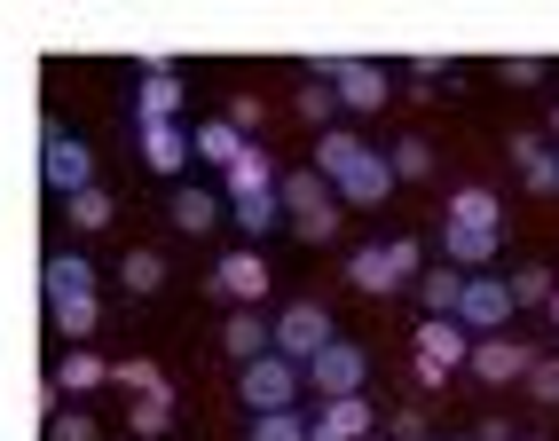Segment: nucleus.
Wrapping results in <instances>:
<instances>
[{
	"mask_svg": "<svg viewBox=\"0 0 559 441\" xmlns=\"http://www.w3.org/2000/svg\"><path fill=\"white\" fill-rule=\"evenodd\" d=\"M276 198H284V221H292L308 245H331V237H340V190H331L316 166L276 174Z\"/></svg>",
	"mask_w": 559,
	"mask_h": 441,
	"instance_id": "1",
	"label": "nucleus"
},
{
	"mask_svg": "<svg viewBox=\"0 0 559 441\" xmlns=\"http://www.w3.org/2000/svg\"><path fill=\"white\" fill-rule=\"evenodd\" d=\"M418 269H426V252L409 245V237H386V245L347 252V284H355V291H370V300H386V291L418 284Z\"/></svg>",
	"mask_w": 559,
	"mask_h": 441,
	"instance_id": "2",
	"label": "nucleus"
},
{
	"mask_svg": "<svg viewBox=\"0 0 559 441\" xmlns=\"http://www.w3.org/2000/svg\"><path fill=\"white\" fill-rule=\"evenodd\" d=\"M316 80L340 95V110H386L394 103L386 63H362V56H316Z\"/></svg>",
	"mask_w": 559,
	"mask_h": 441,
	"instance_id": "3",
	"label": "nucleus"
},
{
	"mask_svg": "<svg viewBox=\"0 0 559 441\" xmlns=\"http://www.w3.org/2000/svg\"><path fill=\"white\" fill-rule=\"evenodd\" d=\"M300 386H308V371H300V362H284V355H260V362H245V371H237V394H245L252 418L300 410Z\"/></svg>",
	"mask_w": 559,
	"mask_h": 441,
	"instance_id": "4",
	"label": "nucleus"
},
{
	"mask_svg": "<svg viewBox=\"0 0 559 441\" xmlns=\"http://www.w3.org/2000/svg\"><path fill=\"white\" fill-rule=\"evenodd\" d=\"M465 362H473V331H465L457 315H426V323H418V379H426V386H450Z\"/></svg>",
	"mask_w": 559,
	"mask_h": 441,
	"instance_id": "5",
	"label": "nucleus"
},
{
	"mask_svg": "<svg viewBox=\"0 0 559 441\" xmlns=\"http://www.w3.org/2000/svg\"><path fill=\"white\" fill-rule=\"evenodd\" d=\"M40 181H48V190H56V198L71 205L80 190H95V151H87L80 134L48 127V134H40Z\"/></svg>",
	"mask_w": 559,
	"mask_h": 441,
	"instance_id": "6",
	"label": "nucleus"
},
{
	"mask_svg": "<svg viewBox=\"0 0 559 441\" xmlns=\"http://www.w3.org/2000/svg\"><path fill=\"white\" fill-rule=\"evenodd\" d=\"M331 339H340V331H331V308H323V300H292V308L276 315V355L300 362V371H308Z\"/></svg>",
	"mask_w": 559,
	"mask_h": 441,
	"instance_id": "7",
	"label": "nucleus"
},
{
	"mask_svg": "<svg viewBox=\"0 0 559 441\" xmlns=\"http://www.w3.org/2000/svg\"><path fill=\"white\" fill-rule=\"evenodd\" d=\"M362 379H370V355H362L355 339H331V347L308 362V386H316L323 402H347V394H362Z\"/></svg>",
	"mask_w": 559,
	"mask_h": 441,
	"instance_id": "8",
	"label": "nucleus"
},
{
	"mask_svg": "<svg viewBox=\"0 0 559 441\" xmlns=\"http://www.w3.org/2000/svg\"><path fill=\"white\" fill-rule=\"evenodd\" d=\"M465 371H473L480 386H528L536 347H520L512 331H497V339H473V362H465Z\"/></svg>",
	"mask_w": 559,
	"mask_h": 441,
	"instance_id": "9",
	"label": "nucleus"
},
{
	"mask_svg": "<svg viewBox=\"0 0 559 441\" xmlns=\"http://www.w3.org/2000/svg\"><path fill=\"white\" fill-rule=\"evenodd\" d=\"M181 71L166 63V56H151L142 63V95H134V127H181Z\"/></svg>",
	"mask_w": 559,
	"mask_h": 441,
	"instance_id": "10",
	"label": "nucleus"
},
{
	"mask_svg": "<svg viewBox=\"0 0 559 441\" xmlns=\"http://www.w3.org/2000/svg\"><path fill=\"white\" fill-rule=\"evenodd\" d=\"M457 323L473 331V339H497V331L512 323V284H504V276H465V300H457Z\"/></svg>",
	"mask_w": 559,
	"mask_h": 441,
	"instance_id": "11",
	"label": "nucleus"
},
{
	"mask_svg": "<svg viewBox=\"0 0 559 441\" xmlns=\"http://www.w3.org/2000/svg\"><path fill=\"white\" fill-rule=\"evenodd\" d=\"M269 261H260V252H221V261H213V291H221V300H237V308H260V300H269Z\"/></svg>",
	"mask_w": 559,
	"mask_h": 441,
	"instance_id": "12",
	"label": "nucleus"
},
{
	"mask_svg": "<svg viewBox=\"0 0 559 441\" xmlns=\"http://www.w3.org/2000/svg\"><path fill=\"white\" fill-rule=\"evenodd\" d=\"M497 245H504V229H473V221H441V261H450L457 276H480L497 261Z\"/></svg>",
	"mask_w": 559,
	"mask_h": 441,
	"instance_id": "13",
	"label": "nucleus"
},
{
	"mask_svg": "<svg viewBox=\"0 0 559 441\" xmlns=\"http://www.w3.org/2000/svg\"><path fill=\"white\" fill-rule=\"evenodd\" d=\"M340 190V205H386V190H394V166L379 158V151H362L355 166H347V181H331Z\"/></svg>",
	"mask_w": 559,
	"mask_h": 441,
	"instance_id": "14",
	"label": "nucleus"
},
{
	"mask_svg": "<svg viewBox=\"0 0 559 441\" xmlns=\"http://www.w3.org/2000/svg\"><path fill=\"white\" fill-rule=\"evenodd\" d=\"M221 347H229V355H237V371H245V362H260V355H276V323H260L252 308H237L229 323H221Z\"/></svg>",
	"mask_w": 559,
	"mask_h": 441,
	"instance_id": "15",
	"label": "nucleus"
},
{
	"mask_svg": "<svg viewBox=\"0 0 559 441\" xmlns=\"http://www.w3.org/2000/svg\"><path fill=\"white\" fill-rule=\"evenodd\" d=\"M142 134V166L151 174H181L190 166V127H134Z\"/></svg>",
	"mask_w": 559,
	"mask_h": 441,
	"instance_id": "16",
	"label": "nucleus"
},
{
	"mask_svg": "<svg viewBox=\"0 0 559 441\" xmlns=\"http://www.w3.org/2000/svg\"><path fill=\"white\" fill-rule=\"evenodd\" d=\"M512 158H520V181L536 198H559V151H544L536 134H512Z\"/></svg>",
	"mask_w": 559,
	"mask_h": 441,
	"instance_id": "17",
	"label": "nucleus"
},
{
	"mask_svg": "<svg viewBox=\"0 0 559 441\" xmlns=\"http://www.w3.org/2000/svg\"><path fill=\"white\" fill-rule=\"evenodd\" d=\"M190 151H198V158H213L221 174H229V166H237V158L252 151V142H245V134H237L229 119H205V127H190Z\"/></svg>",
	"mask_w": 559,
	"mask_h": 441,
	"instance_id": "18",
	"label": "nucleus"
},
{
	"mask_svg": "<svg viewBox=\"0 0 559 441\" xmlns=\"http://www.w3.org/2000/svg\"><path fill=\"white\" fill-rule=\"evenodd\" d=\"M56 386H63V394H95V386H110V362H103L95 347H63Z\"/></svg>",
	"mask_w": 559,
	"mask_h": 441,
	"instance_id": "19",
	"label": "nucleus"
},
{
	"mask_svg": "<svg viewBox=\"0 0 559 441\" xmlns=\"http://www.w3.org/2000/svg\"><path fill=\"white\" fill-rule=\"evenodd\" d=\"M221 190H229V205H245V198H269V190H276V166L260 158V151H245L229 174H221Z\"/></svg>",
	"mask_w": 559,
	"mask_h": 441,
	"instance_id": "20",
	"label": "nucleus"
},
{
	"mask_svg": "<svg viewBox=\"0 0 559 441\" xmlns=\"http://www.w3.org/2000/svg\"><path fill=\"white\" fill-rule=\"evenodd\" d=\"M40 284H48V300H80V291H95V269H87V252H56Z\"/></svg>",
	"mask_w": 559,
	"mask_h": 441,
	"instance_id": "21",
	"label": "nucleus"
},
{
	"mask_svg": "<svg viewBox=\"0 0 559 441\" xmlns=\"http://www.w3.org/2000/svg\"><path fill=\"white\" fill-rule=\"evenodd\" d=\"M316 426H331L340 441H370V426H379V410H370L362 394H347V402H323V410H316Z\"/></svg>",
	"mask_w": 559,
	"mask_h": 441,
	"instance_id": "22",
	"label": "nucleus"
},
{
	"mask_svg": "<svg viewBox=\"0 0 559 441\" xmlns=\"http://www.w3.org/2000/svg\"><path fill=\"white\" fill-rule=\"evenodd\" d=\"M213 221H221V198L213 190H174V229L181 237H205Z\"/></svg>",
	"mask_w": 559,
	"mask_h": 441,
	"instance_id": "23",
	"label": "nucleus"
},
{
	"mask_svg": "<svg viewBox=\"0 0 559 441\" xmlns=\"http://www.w3.org/2000/svg\"><path fill=\"white\" fill-rule=\"evenodd\" d=\"M450 221H473V229H504V205H497V190L465 181V190L450 198Z\"/></svg>",
	"mask_w": 559,
	"mask_h": 441,
	"instance_id": "24",
	"label": "nucleus"
},
{
	"mask_svg": "<svg viewBox=\"0 0 559 441\" xmlns=\"http://www.w3.org/2000/svg\"><path fill=\"white\" fill-rule=\"evenodd\" d=\"M48 315H56V331H63L71 347H80L87 331L103 323V308H95V291H80V300H48Z\"/></svg>",
	"mask_w": 559,
	"mask_h": 441,
	"instance_id": "25",
	"label": "nucleus"
},
{
	"mask_svg": "<svg viewBox=\"0 0 559 441\" xmlns=\"http://www.w3.org/2000/svg\"><path fill=\"white\" fill-rule=\"evenodd\" d=\"M418 291H426V315H457V300H465V276L441 261L433 276H418Z\"/></svg>",
	"mask_w": 559,
	"mask_h": 441,
	"instance_id": "26",
	"label": "nucleus"
},
{
	"mask_svg": "<svg viewBox=\"0 0 559 441\" xmlns=\"http://www.w3.org/2000/svg\"><path fill=\"white\" fill-rule=\"evenodd\" d=\"M386 166H394V181H426L433 174V142L426 134H402L394 151H386Z\"/></svg>",
	"mask_w": 559,
	"mask_h": 441,
	"instance_id": "27",
	"label": "nucleus"
},
{
	"mask_svg": "<svg viewBox=\"0 0 559 441\" xmlns=\"http://www.w3.org/2000/svg\"><path fill=\"white\" fill-rule=\"evenodd\" d=\"M229 221L245 237H269V229H284V198L269 190V198H245V205H229Z\"/></svg>",
	"mask_w": 559,
	"mask_h": 441,
	"instance_id": "28",
	"label": "nucleus"
},
{
	"mask_svg": "<svg viewBox=\"0 0 559 441\" xmlns=\"http://www.w3.org/2000/svg\"><path fill=\"white\" fill-rule=\"evenodd\" d=\"M127 426H134L142 441H158V433L174 426V394H142V402H134V410H127Z\"/></svg>",
	"mask_w": 559,
	"mask_h": 441,
	"instance_id": "29",
	"label": "nucleus"
},
{
	"mask_svg": "<svg viewBox=\"0 0 559 441\" xmlns=\"http://www.w3.org/2000/svg\"><path fill=\"white\" fill-rule=\"evenodd\" d=\"M331 110H340V95H331L316 71H308V87H300V119H308L316 134H331Z\"/></svg>",
	"mask_w": 559,
	"mask_h": 441,
	"instance_id": "30",
	"label": "nucleus"
},
{
	"mask_svg": "<svg viewBox=\"0 0 559 441\" xmlns=\"http://www.w3.org/2000/svg\"><path fill=\"white\" fill-rule=\"evenodd\" d=\"M551 300H559V284H551L544 269H520V276H512V308H551Z\"/></svg>",
	"mask_w": 559,
	"mask_h": 441,
	"instance_id": "31",
	"label": "nucleus"
},
{
	"mask_svg": "<svg viewBox=\"0 0 559 441\" xmlns=\"http://www.w3.org/2000/svg\"><path fill=\"white\" fill-rule=\"evenodd\" d=\"M252 441H308V418L300 410H269V418H252Z\"/></svg>",
	"mask_w": 559,
	"mask_h": 441,
	"instance_id": "32",
	"label": "nucleus"
},
{
	"mask_svg": "<svg viewBox=\"0 0 559 441\" xmlns=\"http://www.w3.org/2000/svg\"><path fill=\"white\" fill-rule=\"evenodd\" d=\"M119 276H127V291H158L166 284V261H158V252H127Z\"/></svg>",
	"mask_w": 559,
	"mask_h": 441,
	"instance_id": "33",
	"label": "nucleus"
},
{
	"mask_svg": "<svg viewBox=\"0 0 559 441\" xmlns=\"http://www.w3.org/2000/svg\"><path fill=\"white\" fill-rule=\"evenodd\" d=\"M110 379H119V386H127L134 402H142V394H166V379H158V362H119V371H110Z\"/></svg>",
	"mask_w": 559,
	"mask_h": 441,
	"instance_id": "34",
	"label": "nucleus"
},
{
	"mask_svg": "<svg viewBox=\"0 0 559 441\" xmlns=\"http://www.w3.org/2000/svg\"><path fill=\"white\" fill-rule=\"evenodd\" d=\"M71 229H110V198L103 190H80V198H71Z\"/></svg>",
	"mask_w": 559,
	"mask_h": 441,
	"instance_id": "35",
	"label": "nucleus"
},
{
	"mask_svg": "<svg viewBox=\"0 0 559 441\" xmlns=\"http://www.w3.org/2000/svg\"><path fill=\"white\" fill-rule=\"evenodd\" d=\"M48 441H95V418L87 410H56L48 418Z\"/></svg>",
	"mask_w": 559,
	"mask_h": 441,
	"instance_id": "36",
	"label": "nucleus"
},
{
	"mask_svg": "<svg viewBox=\"0 0 559 441\" xmlns=\"http://www.w3.org/2000/svg\"><path fill=\"white\" fill-rule=\"evenodd\" d=\"M528 394H536V402H559V355H536V371H528Z\"/></svg>",
	"mask_w": 559,
	"mask_h": 441,
	"instance_id": "37",
	"label": "nucleus"
},
{
	"mask_svg": "<svg viewBox=\"0 0 559 441\" xmlns=\"http://www.w3.org/2000/svg\"><path fill=\"white\" fill-rule=\"evenodd\" d=\"M229 127H237V134L260 127V95H237V103H229Z\"/></svg>",
	"mask_w": 559,
	"mask_h": 441,
	"instance_id": "38",
	"label": "nucleus"
},
{
	"mask_svg": "<svg viewBox=\"0 0 559 441\" xmlns=\"http://www.w3.org/2000/svg\"><path fill=\"white\" fill-rule=\"evenodd\" d=\"M504 80H512V87H536V80H544V63H536V56H512V63H504Z\"/></svg>",
	"mask_w": 559,
	"mask_h": 441,
	"instance_id": "39",
	"label": "nucleus"
},
{
	"mask_svg": "<svg viewBox=\"0 0 559 441\" xmlns=\"http://www.w3.org/2000/svg\"><path fill=\"white\" fill-rule=\"evenodd\" d=\"M394 441H426V426H418V410H402V418H394Z\"/></svg>",
	"mask_w": 559,
	"mask_h": 441,
	"instance_id": "40",
	"label": "nucleus"
},
{
	"mask_svg": "<svg viewBox=\"0 0 559 441\" xmlns=\"http://www.w3.org/2000/svg\"><path fill=\"white\" fill-rule=\"evenodd\" d=\"M473 441H512V426H504V418H480V433H473Z\"/></svg>",
	"mask_w": 559,
	"mask_h": 441,
	"instance_id": "41",
	"label": "nucleus"
},
{
	"mask_svg": "<svg viewBox=\"0 0 559 441\" xmlns=\"http://www.w3.org/2000/svg\"><path fill=\"white\" fill-rule=\"evenodd\" d=\"M551 331H559V300H551Z\"/></svg>",
	"mask_w": 559,
	"mask_h": 441,
	"instance_id": "42",
	"label": "nucleus"
},
{
	"mask_svg": "<svg viewBox=\"0 0 559 441\" xmlns=\"http://www.w3.org/2000/svg\"><path fill=\"white\" fill-rule=\"evenodd\" d=\"M551 134H559V110H551Z\"/></svg>",
	"mask_w": 559,
	"mask_h": 441,
	"instance_id": "43",
	"label": "nucleus"
},
{
	"mask_svg": "<svg viewBox=\"0 0 559 441\" xmlns=\"http://www.w3.org/2000/svg\"><path fill=\"white\" fill-rule=\"evenodd\" d=\"M520 441H544V433H520Z\"/></svg>",
	"mask_w": 559,
	"mask_h": 441,
	"instance_id": "44",
	"label": "nucleus"
}]
</instances>
